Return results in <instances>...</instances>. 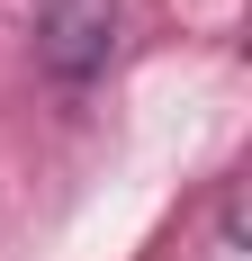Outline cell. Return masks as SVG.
Listing matches in <instances>:
<instances>
[{
  "mask_svg": "<svg viewBox=\"0 0 252 261\" xmlns=\"http://www.w3.org/2000/svg\"><path fill=\"white\" fill-rule=\"evenodd\" d=\"M117 45V0H36V63L54 81H90Z\"/></svg>",
  "mask_w": 252,
  "mask_h": 261,
  "instance_id": "1",
  "label": "cell"
}]
</instances>
